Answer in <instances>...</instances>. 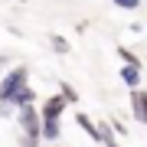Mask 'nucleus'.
<instances>
[{
	"label": "nucleus",
	"instance_id": "1",
	"mask_svg": "<svg viewBox=\"0 0 147 147\" xmlns=\"http://www.w3.org/2000/svg\"><path fill=\"white\" fill-rule=\"evenodd\" d=\"M26 79H30V69L26 65H13L10 72L0 79V101H10L20 88H26Z\"/></svg>",
	"mask_w": 147,
	"mask_h": 147
},
{
	"label": "nucleus",
	"instance_id": "10",
	"mask_svg": "<svg viewBox=\"0 0 147 147\" xmlns=\"http://www.w3.org/2000/svg\"><path fill=\"white\" fill-rule=\"evenodd\" d=\"M118 59H121L124 65H141V59H137L131 49H124V46H118Z\"/></svg>",
	"mask_w": 147,
	"mask_h": 147
},
{
	"label": "nucleus",
	"instance_id": "16",
	"mask_svg": "<svg viewBox=\"0 0 147 147\" xmlns=\"http://www.w3.org/2000/svg\"><path fill=\"white\" fill-rule=\"evenodd\" d=\"M108 147H121V144H108Z\"/></svg>",
	"mask_w": 147,
	"mask_h": 147
},
{
	"label": "nucleus",
	"instance_id": "8",
	"mask_svg": "<svg viewBox=\"0 0 147 147\" xmlns=\"http://www.w3.org/2000/svg\"><path fill=\"white\" fill-rule=\"evenodd\" d=\"M49 49H53L56 56H65L72 46H69V39H65V36H59V33H49Z\"/></svg>",
	"mask_w": 147,
	"mask_h": 147
},
{
	"label": "nucleus",
	"instance_id": "7",
	"mask_svg": "<svg viewBox=\"0 0 147 147\" xmlns=\"http://www.w3.org/2000/svg\"><path fill=\"white\" fill-rule=\"evenodd\" d=\"M75 124H79L82 131L92 137V141H98V124H95V121H92L88 115H75Z\"/></svg>",
	"mask_w": 147,
	"mask_h": 147
},
{
	"label": "nucleus",
	"instance_id": "15",
	"mask_svg": "<svg viewBox=\"0 0 147 147\" xmlns=\"http://www.w3.org/2000/svg\"><path fill=\"white\" fill-rule=\"evenodd\" d=\"M20 147H39V141H33V137H20Z\"/></svg>",
	"mask_w": 147,
	"mask_h": 147
},
{
	"label": "nucleus",
	"instance_id": "9",
	"mask_svg": "<svg viewBox=\"0 0 147 147\" xmlns=\"http://www.w3.org/2000/svg\"><path fill=\"white\" fill-rule=\"evenodd\" d=\"M98 144H115V131H111V124L108 121H98Z\"/></svg>",
	"mask_w": 147,
	"mask_h": 147
},
{
	"label": "nucleus",
	"instance_id": "11",
	"mask_svg": "<svg viewBox=\"0 0 147 147\" xmlns=\"http://www.w3.org/2000/svg\"><path fill=\"white\" fill-rule=\"evenodd\" d=\"M59 88H62V92H59V95H62V98H65V105H75V101H79V95H75V88H72V85H59Z\"/></svg>",
	"mask_w": 147,
	"mask_h": 147
},
{
	"label": "nucleus",
	"instance_id": "5",
	"mask_svg": "<svg viewBox=\"0 0 147 147\" xmlns=\"http://www.w3.org/2000/svg\"><path fill=\"white\" fill-rule=\"evenodd\" d=\"M121 82L127 88H141V65H121Z\"/></svg>",
	"mask_w": 147,
	"mask_h": 147
},
{
	"label": "nucleus",
	"instance_id": "3",
	"mask_svg": "<svg viewBox=\"0 0 147 147\" xmlns=\"http://www.w3.org/2000/svg\"><path fill=\"white\" fill-rule=\"evenodd\" d=\"M62 111H65V98H62V95H53V98L42 101L39 118H46V121H59V118H62Z\"/></svg>",
	"mask_w": 147,
	"mask_h": 147
},
{
	"label": "nucleus",
	"instance_id": "2",
	"mask_svg": "<svg viewBox=\"0 0 147 147\" xmlns=\"http://www.w3.org/2000/svg\"><path fill=\"white\" fill-rule=\"evenodd\" d=\"M16 118H20V131H23V137L39 141V111H36V105L16 108Z\"/></svg>",
	"mask_w": 147,
	"mask_h": 147
},
{
	"label": "nucleus",
	"instance_id": "6",
	"mask_svg": "<svg viewBox=\"0 0 147 147\" xmlns=\"http://www.w3.org/2000/svg\"><path fill=\"white\" fill-rule=\"evenodd\" d=\"M33 101H36V92H33L30 85H26V88H20V92H16L13 98H10V105H13V111H16V108H26V105H33Z\"/></svg>",
	"mask_w": 147,
	"mask_h": 147
},
{
	"label": "nucleus",
	"instance_id": "12",
	"mask_svg": "<svg viewBox=\"0 0 147 147\" xmlns=\"http://www.w3.org/2000/svg\"><path fill=\"white\" fill-rule=\"evenodd\" d=\"M115 7H121V10H137L141 0H115Z\"/></svg>",
	"mask_w": 147,
	"mask_h": 147
},
{
	"label": "nucleus",
	"instance_id": "14",
	"mask_svg": "<svg viewBox=\"0 0 147 147\" xmlns=\"http://www.w3.org/2000/svg\"><path fill=\"white\" fill-rule=\"evenodd\" d=\"M10 115H16L13 105H10V101H0V118H10Z\"/></svg>",
	"mask_w": 147,
	"mask_h": 147
},
{
	"label": "nucleus",
	"instance_id": "4",
	"mask_svg": "<svg viewBox=\"0 0 147 147\" xmlns=\"http://www.w3.org/2000/svg\"><path fill=\"white\" fill-rule=\"evenodd\" d=\"M59 137H62V124H59V121H46V118H39V141L56 144Z\"/></svg>",
	"mask_w": 147,
	"mask_h": 147
},
{
	"label": "nucleus",
	"instance_id": "13",
	"mask_svg": "<svg viewBox=\"0 0 147 147\" xmlns=\"http://www.w3.org/2000/svg\"><path fill=\"white\" fill-rule=\"evenodd\" d=\"M108 124H111V131H115V137H121V134L127 137V127L121 124V121H108Z\"/></svg>",
	"mask_w": 147,
	"mask_h": 147
}]
</instances>
